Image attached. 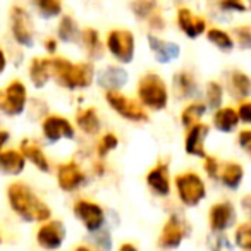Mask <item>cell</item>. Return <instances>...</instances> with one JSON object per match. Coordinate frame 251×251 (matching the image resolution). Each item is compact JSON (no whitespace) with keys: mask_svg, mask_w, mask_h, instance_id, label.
Returning <instances> with one entry per match:
<instances>
[{"mask_svg":"<svg viewBox=\"0 0 251 251\" xmlns=\"http://www.w3.org/2000/svg\"><path fill=\"white\" fill-rule=\"evenodd\" d=\"M186 234H188V227H186L184 220H181L177 215L169 217L160 232V237H158V246L164 250H176L182 243Z\"/></svg>","mask_w":251,"mask_h":251,"instance_id":"cell-10","label":"cell"},{"mask_svg":"<svg viewBox=\"0 0 251 251\" xmlns=\"http://www.w3.org/2000/svg\"><path fill=\"white\" fill-rule=\"evenodd\" d=\"M76 124L83 133L90 134H98L100 133V119H98V114L93 107H88V108H83V110L77 112L76 115Z\"/></svg>","mask_w":251,"mask_h":251,"instance_id":"cell-22","label":"cell"},{"mask_svg":"<svg viewBox=\"0 0 251 251\" xmlns=\"http://www.w3.org/2000/svg\"><path fill=\"white\" fill-rule=\"evenodd\" d=\"M138 97L145 107L151 110H164L169 103V93L165 81L158 74L148 73L138 83Z\"/></svg>","mask_w":251,"mask_h":251,"instance_id":"cell-3","label":"cell"},{"mask_svg":"<svg viewBox=\"0 0 251 251\" xmlns=\"http://www.w3.org/2000/svg\"><path fill=\"white\" fill-rule=\"evenodd\" d=\"M5 67H7V57H5L4 50L0 49V74L4 73V71H5Z\"/></svg>","mask_w":251,"mask_h":251,"instance_id":"cell-43","label":"cell"},{"mask_svg":"<svg viewBox=\"0 0 251 251\" xmlns=\"http://www.w3.org/2000/svg\"><path fill=\"white\" fill-rule=\"evenodd\" d=\"M236 244L244 251H250L251 248V224L243 222L236 229Z\"/></svg>","mask_w":251,"mask_h":251,"instance_id":"cell-34","label":"cell"},{"mask_svg":"<svg viewBox=\"0 0 251 251\" xmlns=\"http://www.w3.org/2000/svg\"><path fill=\"white\" fill-rule=\"evenodd\" d=\"M7 198L11 208L26 222H47L52 215L49 205L42 201L29 186L23 182H12L9 186Z\"/></svg>","mask_w":251,"mask_h":251,"instance_id":"cell-1","label":"cell"},{"mask_svg":"<svg viewBox=\"0 0 251 251\" xmlns=\"http://www.w3.org/2000/svg\"><path fill=\"white\" fill-rule=\"evenodd\" d=\"M42 131L47 140L52 141V143L62 140V138H66V140H73L74 138L73 124L66 117H60V115H49L47 119H43Z\"/></svg>","mask_w":251,"mask_h":251,"instance_id":"cell-12","label":"cell"},{"mask_svg":"<svg viewBox=\"0 0 251 251\" xmlns=\"http://www.w3.org/2000/svg\"><path fill=\"white\" fill-rule=\"evenodd\" d=\"M129 76L122 67H115V66H108L103 69V73L98 77V84L101 88H105L107 91H119L126 83H127Z\"/></svg>","mask_w":251,"mask_h":251,"instance_id":"cell-19","label":"cell"},{"mask_svg":"<svg viewBox=\"0 0 251 251\" xmlns=\"http://www.w3.org/2000/svg\"><path fill=\"white\" fill-rule=\"evenodd\" d=\"M148 45H150V50L153 52L155 59L160 64H169L172 60H176L181 53V49H179L177 43L174 42H165V40L158 38L155 35H148Z\"/></svg>","mask_w":251,"mask_h":251,"instance_id":"cell-17","label":"cell"},{"mask_svg":"<svg viewBox=\"0 0 251 251\" xmlns=\"http://www.w3.org/2000/svg\"><path fill=\"white\" fill-rule=\"evenodd\" d=\"M86 182V174L76 162H66L57 171V184L62 191H74Z\"/></svg>","mask_w":251,"mask_h":251,"instance_id":"cell-13","label":"cell"},{"mask_svg":"<svg viewBox=\"0 0 251 251\" xmlns=\"http://www.w3.org/2000/svg\"><path fill=\"white\" fill-rule=\"evenodd\" d=\"M76 251H91V250H90V248H86V246H77Z\"/></svg>","mask_w":251,"mask_h":251,"instance_id":"cell-47","label":"cell"},{"mask_svg":"<svg viewBox=\"0 0 251 251\" xmlns=\"http://www.w3.org/2000/svg\"><path fill=\"white\" fill-rule=\"evenodd\" d=\"M174 90L177 97L181 98H193L198 93V84L195 77L188 73H179L174 76Z\"/></svg>","mask_w":251,"mask_h":251,"instance_id":"cell-26","label":"cell"},{"mask_svg":"<svg viewBox=\"0 0 251 251\" xmlns=\"http://www.w3.org/2000/svg\"><path fill=\"white\" fill-rule=\"evenodd\" d=\"M219 162H217L215 157H205V172L210 176V177L215 179L217 176H219Z\"/></svg>","mask_w":251,"mask_h":251,"instance_id":"cell-41","label":"cell"},{"mask_svg":"<svg viewBox=\"0 0 251 251\" xmlns=\"http://www.w3.org/2000/svg\"><path fill=\"white\" fill-rule=\"evenodd\" d=\"M107 49L119 62L129 64L134 57V35L129 29H114L107 36Z\"/></svg>","mask_w":251,"mask_h":251,"instance_id":"cell-7","label":"cell"},{"mask_svg":"<svg viewBox=\"0 0 251 251\" xmlns=\"http://www.w3.org/2000/svg\"><path fill=\"white\" fill-rule=\"evenodd\" d=\"M243 177H244V169L241 164L237 162H227L220 167V179L222 182L230 189H236L241 186L243 182Z\"/></svg>","mask_w":251,"mask_h":251,"instance_id":"cell-24","label":"cell"},{"mask_svg":"<svg viewBox=\"0 0 251 251\" xmlns=\"http://www.w3.org/2000/svg\"><path fill=\"white\" fill-rule=\"evenodd\" d=\"M11 29L12 36H14V40L19 45H33V23L26 9L18 7V5H14L11 9Z\"/></svg>","mask_w":251,"mask_h":251,"instance_id":"cell-8","label":"cell"},{"mask_svg":"<svg viewBox=\"0 0 251 251\" xmlns=\"http://www.w3.org/2000/svg\"><path fill=\"white\" fill-rule=\"evenodd\" d=\"M210 133V127L206 124H198L191 126L186 134V143H184V148H186V153L188 155H193V157H201L205 158L206 157V151H205V140Z\"/></svg>","mask_w":251,"mask_h":251,"instance_id":"cell-15","label":"cell"},{"mask_svg":"<svg viewBox=\"0 0 251 251\" xmlns=\"http://www.w3.org/2000/svg\"><path fill=\"white\" fill-rule=\"evenodd\" d=\"M147 182L151 191L158 196H167L171 193V177H169V167L165 164H157L147 176Z\"/></svg>","mask_w":251,"mask_h":251,"instance_id":"cell-18","label":"cell"},{"mask_svg":"<svg viewBox=\"0 0 251 251\" xmlns=\"http://www.w3.org/2000/svg\"><path fill=\"white\" fill-rule=\"evenodd\" d=\"M222 86H220L217 81H210L208 86H206V103L210 108H217L222 103Z\"/></svg>","mask_w":251,"mask_h":251,"instance_id":"cell-35","label":"cell"},{"mask_svg":"<svg viewBox=\"0 0 251 251\" xmlns=\"http://www.w3.org/2000/svg\"><path fill=\"white\" fill-rule=\"evenodd\" d=\"M9 141V131L0 129V151H2V147Z\"/></svg>","mask_w":251,"mask_h":251,"instance_id":"cell-44","label":"cell"},{"mask_svg":"<svg viewBox=\"0 0 251 251\" xmlns=\"http://www.w3.org/2000/svg\"><path fill=\"white\" fill-rule=\"evenodd\" d=\"M57 33H59V40H62L64 43L74 42V40L79 36V29H77L76 21H74L73 18H69V16H64V18L60 19Z\"/></svg>","mask_w":251,"mask_h":251,"instance_id":"cell-31","label":"cell"},{"mask_svg":"<svg viewBox=\"0 0 251 251\" xmlns=\"http://www.w3.org/2000/svg\"><path fill=\"white\" fill-rule=\"evenodd\" d=\"M206 112V107L203 103H200V101H195V103H189L188 107L182 110L181 114V122L184 127H191V126L198 124L200 121H201V117L205 115Z\"/></svg>","mask_w":251,"mask_h":251,"instance_id":"cell-30","label":"cell"},{"mask_svg":"<svg viewBox=\"0 0 251 251\" xmlns=\"http://www.w3.org/2000/svg\"><path fill=\"white\" fill-rule=\"evenodd\" d=\"M206 38H208L210 43H213L217 49L224 50V52H229V50H232L234 45H236V43H234V40H232V36H230L227 31H224V29H220V28L206 29Z\"/></svg>","mask_w":251,"mask_h":251,"instance_id":"cell-29","label":"cell"},{"mask_svg":"<svg viewBox=\"0 0 251 251\" xmlns=\"http://www.w3.org/2000/svg\"><path fill=\"white\" fill-rule=\"evenodd\" d=\"M177 26L186 36L189 38H198L200 35L206 31V23L203 18L196 16L188 7H179L177 11Z\"/></svg>","mask_w":251,"mask_h":251,"instance_id":"cell-16","label":"cell"},{"mask_svg":"<svg viewBox=\"0 0 251 251\" xmlns=\"http://www.w3.org/2000/svg\"><path fill=\"white\" fill-rule=\"evenodd\" d=\"M237 117H239V121L246 122V124H250L251 122V103L248 100H243L239 105V108H237Z\"/></svg>","mask_w":251,"mask_h":251,"instance_id":"cell-39","label":"cell"},{"mask_svg":"<svg viewBox=\"0 0 251 251\" xmlns=\"http://www.w3.org/2000/svg\"><path fill=\"white\" fill-rule=\"evenodd\" d=\"M28 93L23 81L14 79L7 84L5 90H0V112L7 115H19L25 112Z\"/></svg>","mask_w":251,"mask_h":251,"instance_id":"cell-6","label":"cell"},{"mask_svg":"<svg viewBox=\"0 0 251 251\" xmlns=\"http://www.w3.org/2000/svg\"><path fill=\"white\" fill-rule=\"evenodd\" d=\"M40 14L47 19H52L62 12V0H35Z\"/></svg>","mask_w":251,"mask_h":251,"instance_id":"cell-33","label":"cell"},{"mask_svg":"<svg viewBox=\"0 0 251 251\" xmlns=\"http://www.w3.org/2000/svg\"><path fill=\"white\" fill-rule=\"evenodd\" d=\"M29 77L35 88H43L50 79L49 59H33L29 64Z\"/></svg>","mask_w":251,"mask_h":251,"instance_id":"cell-25","label":"cell"},{"mask_svg":"<svg viewBox=\"0 0 251 251\" xmlns=\"http://www.w3.org/2000/svg\"><path fill=\"white\" fill-rule=\"evenodd\" d=\"M131 9L138 18L151 19L157 16V0H134Z\"/></svg>","mask_w":251,"mask_h":251,"instance_id":"cell-32","label":"cell"},{"mask_svg":"<svg viewBox=\"0 0 251 251\" xmlns=\"http://www.w3.org/2000/svg\"><path fill=\"white\" fill-rule=\"evenodd\" d=\"M237 143L241 145V148H243L244 151H250L251 150V131L250 129L241 131L239 136H237Z\"/></svg>","mask_w":251,"mask_h":251,"instance_id":"cell-42","label":"cell"},{"mask_svg":"<svg viewBox=\"0 0 251 251\" xmlns=\"http://www.w3.org/2000/svg\"><path fill=\"white\" fill-rule=\"evenodd\" d=\"M229 84H230V91H232L234 97H237V98H248V97H250L251 81L244 73L236 71V73L230 74Z\"/></svg>","mask_w":251,"mask_h":251,"instance_id":"cell-27","label":"cell"},{"mask_svg":"<svg viewBox=\"0 0 251 251\" xmlns=\"http://www.w3.org/2000/svg\"><path fill=\"white\" fill-rule=\"evenodd\" d=\"M66 239V227L60 220H47L36 234V241L43 250H59Z\"/></svg>","mask_w":251,"mask_h":251,"instance_id":"cell-11","label":"cell"},{"mask_svg":"<svg viewBox=\"0 0 251 251\" xmlns=\"http://www.w3.org/2000/svg\"><path fill=\"white\" fill-rule=\"evenodd\" d=\"M117 145H119V140L115 134H112V133L105 134V136L100 140V143H98V155H100V157H105L108 151L115 150Z\"/></svg>","mask_w":251,"mask_h":251,"instance_id":"cell-36","label":"cell"},{"mask_svg":"<svg viewBox=\"0 0 251 251\" xmlns=\"http://www.w3.org/2000/svg\"><path fill=\"white\" fill-rule=\"evenodd\" d=\"M105 100H107L108 107L114 108L121 117L127 119V121H133V122L148 121V114L143 108V105H141L140 101L133 100V98L119 93V91H107Z\"/></svg>","mask_w":251,"mask_h":251,"instance_id":"cell-5","label":"cell"},{"mask_svg":"<svg viewBox=\"0 0 251 251\" xmlns=\"http://www.w3.org/2000/svg\"><path fill=\"white\" fill-rule=\"evenodd\" d=\"M21 155L25 157V160H29L33 165H35L38 171L42 172H49L50 171V164L49 158L45 157L43 150L31 140H23L21 141Z\"/></svg>","mask_w":251,"mask_h":251,"instance_id":"cell-20","label":"cell"},{"mask_svg":"<svg viewBox=\"0 0 251 251\" xmlns=\"http://www.w3.org/2000/svg\"><path fill=\"white\" fill-rule=\"evenodd\" d=\"M219 5L222 9H227V11H234V12H244L246 11V4L244 0H217Z\"/></svg>","mask_w":251,"mask_h":251,"instance_id":"cell-38","label":"cell"},{"mask_svg":"<svg viewBox=\"0 0 251 251\" xmlns=\"http://www.w3.org/2000/svg\"><path fill=\"white\" fill-rule=\"evenodd\" d=\"M119 251H138V248L134 246L133 243H124V244H121Z\"/></svg>","mask_w":251,"mask_h":251,"instance_id":"cell-45","label":"cell"},{"mask_svg":"<svg viewBox=\"0 0 251 251\" xmlns=\"http://www.w3.org/2000/svg\"><path fill=\"white\" fill-rule=\"evenodd\" d=\"M176 189H177L179 200L186 206H196L205 200L206 188L196 172H184L176 177Z\"/></svg>","mask_w":251,"mask_h":251,"instance_id":"cell-4","label":"cell"},{"mask_svg":"<svg viewBox=\"0 0 251 251\" xmlns=\"http://www.w3.org/2000/svg\"><path fill=\"white\" fill-rule=\"evenodd\" d=\"M25 165H26V160L21 155V151H18V150L0 151V172L18 176L25 171Z\"/></svg>","mask_w":251,"mask_h":251,"instance_id":"cell-21","label":"cell"},{"mask_svg":"<svg viewBox=\"0 0 251 251\" xmlns=\"http://www.w3.org/2000/svg\"><path fill=\"white\" fill-rule=\"evenodd\" d=\"M210 227L215 232H224L227 230L236 220V210H234L230 201H219L210 210Z\"/></svg>","mask_w":251,"mask_h":251,"instance_id":"cell-14","label":"cell"},{"mask_svg":"<svg viewBox=\"0 0 251 251\" xmlns=\"http://www.w3.org/2000/svg\"><path fill=\"white\" fill-rule=\"evenodd\" d=\"M74 215L91 232L100 230V227L105 222V215L101 206L93 201H88V200H79V201L74 203Z\"/></svg>","mask_w":251,"mask_h":251,"instance_id":"cell-9","label":"cell"},{"mask_svg":"<svg viewBox=\"0 0 251 251\" xmlns=\"http://www.w3.org/2000/svg\"><path fill=\"white\" fill-rule=\"evenodd\" d=\"M237 124H239V117H237V112L232 107L219 108L215 112V115H213V126L222 133L234 131L237 127Z\"/></svg>","mask_w":251,"mask_h":251,"instance_id":"cell-23","label":"cell"},{"mask_svg":"<svg viewBox=\"0 0 251 251\" xmlns=\"http://www.w3.org/2000/svg\"><path fill=\"white\" fill-rule=\"evenodd\" d=\"M234 35H236V42L241 49H250L251 47V29L248 28V26H239V28H236L234 29Z\"/></svg>","mask_w":251,"mask_h":251,"instance_id":"cell-37","label":"cell"},{"mask_svg":"<svg viewBox=\"0 0 251 251\" xmlns=\"http://www.w3.org/2000/svg\"><path fill=\"white\" fill-rule=\"evenodd\" d=\"M83 43H84V49H86V53L91 59H100V57L103 55V47H101L100 36H98L97 29H93V28L84 29Z\"/></svg>","mask_w":251,"mask_h":251,"instance_id":"cell-28","label":"cell"},{"mask_svg":"<svg viewBox=\"0 0 251 251\" xmlns=\"http://www.w3.org/2000/svg\"><path fill=\"white\" fill-rule=\"evenodd\" d=\"M0 241H2V239H0Z\"/></svg>","mask_w":251,"mask_h":251,"instance_id":"cell-48","label":"cell"},{"mask_svg":"<svg viewBox=\"0 0 251 251\" xmlns=\"http://www.w3.org/2000/svg\"><path fill=\"white\" fill-rule=\"evenodd\" d=\"M45 47H47V50H49L50 53H53V52H55V49H57V42H55V40H47Z\"/></svg>","mask_w":251,"mask_h":251,"instance_id":"cell-46","label":"cell"},{"mask_svg":"<svg viewBox=\"0 0 251 251\" xmlns=\"http://www.w3.org/2000/svg\"><path fill=\"white\" fill-rule=\"evenodd\" d=\"M50 77H55L67 90H83L93 83L95 69L90 62H71L66 59H49Z\"/></svg>","mask_w":251,"mask_h":251,"instance_id":"cell-2","label":"cell"},{"mask_svg":"<svg viewBox=\"0 0 251 251\" xmlns=\"http://www.w3.org/2000/svg\"><path fill=\"white\" fill-rule=\"evenodd\" d=\"M93 241L100 250L103 251H110V236L108 232H98V234H93Z\"/></svg>","mask_w":251,"mask_h":251,"instance_id":"cell-40","label":"cell"}]
</instances>
